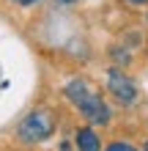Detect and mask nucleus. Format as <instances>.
<instances>
[{
    "instance_id": "nucleus-5",
    "label": "nucleus",
    "mask_w": 148,
    "mask_h": 151,
    "mask_svg": "<svg viewBox=\"0 0 148 151\" xmlns=\"http://www.w3.org/2000/svg\"><path fill=\"white\" fill-rule=\"evenodd\" d=\"M107 151H134V146H129V143H110Z\"/></svg>"
},
{
    "instance_id": "nucleus-3",
    "label": "nucleus",
    "mask_w": 148,
    "mask_h": 151,
    "mask_svg": "<svg viewBox=\"0 0 148 151\" xmlns=\"http://www.w3.org/2000/svg\"><path fill=\"white\" fill-rule=\"evenodd\" d=\"M107 88L112 91V96H115L118 102H124V104H132V102L137 99L134 83H132L124 72H118V69H110V74H107Z\"/></svg>"
},
{
    "instance_id": "nucleus-7",
    "label": "nucleus",
    "mask_w": 148,
    "mask_h": 151,
    "mask_svg": "<svg viewBox=\"0 0 148 151\" xmlns=\"http://www.w3.org/2000/svg\"><path fill=\"white\" fill-rule=\"evenodd\" d=\"M132 3H145V0H132Z\"/></svg>"
},
{
    "instance_id": "nucleus-4",
    "label": "nucleus",
    "mask_w": 148,
    "mask_h": 151,
    "mask_svg": "<svg viewBox=\"0 0 148 151\" xmlns=\"http://www.w3.org/2000/svg\"><path fill=\"white\" fill-rule=\"evenodd\" d=\"M77 148L80 151H102V143H99V137H96V132L93 129H80L77 132Z\"/></svg>"
},
{
    "instance_id": "nucleus-1",
    "label": "nucleus",
    "mask_w": 148,
    "mask_h": 151,
    "mask_svg": "<svg viewBox=\"0 0 148 151\" xmlns=\"http://www.w3.org/2000/svg\"><path fill=\"white\" fill-rule=\"evenodd\" d=\"M66 96L77 104V107H80V113H82L88 121H93V124H107V121H110L107 104L102 102V96H99L96 91H91V88H88L85 80H71V83L66 85Z\"/></svg>"
},
{
    "instance_id": "nucleus-8",
    "label": "nucleus",
    "mask_w": 148,
    "mask_h": 151,
    "mask_svg": "<svg viewBox=\"0 0 148 151\" xmlns=\"http://www.w3.org/2000/svg\"><path fill=\"white\" fill-rule=\"evenodd\" d=\"M145 151H148V143H145Z\"/></svg>"
},
{
    "instance_id": "nucleus-6",
    "label": "nucleus",
    "mask_w": 148,
    "mask_h": 151,
    "mask_svg": "<svg viewBox=\"0 0 148 151\" xmlns=\"http://www.w3.org/2000/svg\"><path fill=\"white\" fill-rule=\"evenodd\" d=\"M14 3H19V6H30V3H36V0H14Z\"/></svg>"
},
{
    "instance_id": "nucleus-2",
    "label": "nucleus",
    "mask_w": 148,
    "mask_h": 151,
    "mask_svg": "<svg viewBox=\"0 0 148 151\" xmlns=\"http://www.w3.org/2000/svg\"><path fill=\"white\" fill-rule=\"evenodd\" d=\"M55 132V115L49 110H36L19 124V137L28 143H41Z\"/></svg>"
},
{
    "instance_id": "nucleus-9",
    "label": "nucleus",
    "mask_w": 148,
    "mask_h": 151,
    "mask_svg": "<svg viewBox=\"0 0 148 151\" xmlns=\"http://www.w3.org/2000/svg\"><path fill=\"white\" fill-rule=\"evenodd\" d=\"M66 3H71V0H66Z\"/></svg>"
}]
</instances>
